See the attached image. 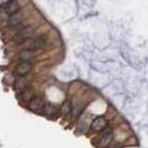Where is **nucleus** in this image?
<instances>
[{"mask_svg":"<svg viewBox=\"0 0 148 148\" xmlns=\"http://www.w3.org/2000/svg\"><path fill=\"white\" fill-rule=\"evenodd\" d=\"M46 43V38L45 35H40L38 37L34 39H29L25 42L26 47L28 50L31 51H35V50H40L45 47Z\"/></svg>","mask_w":148,"mask_h":148,"instance_id":"nucleus-1","label":"nucleus"},{"mask_svg":"<svg viewBox=\"0 0 148 148\" xmlns=\"http://www.w3.org/2000/svg\"><path fill=\"white\" fill-rule=\"evenodd\" d=\"M34 30L32 27H25L13 35V41L17 44H24L32 36Z\"/></svg>","mask_w":148,"mask_h":148,"instance_id":"nucleus-2","label":"nucleus"},{"mask_svg":"<svg viewBox=\"0 0 148 148\" xmlns=\"http://www.w3.org/2000/svg\"><path fill=\"white\" fill-rule=\"evenodd\" d=\"M106 127H108V121H106V119L104 117H97L92 120L91 124L92 130H94L95 132H100Z\"/></svg>","mask_w":148,"mask_h":148,"instance_id":"nucleus-3","label":"nucleus"},{"mask_svg":"<svg viewBox=\"0 0 148 148\" xmlns=\"http://www.w3.org/2000/svg\"><path fill=\"white\" fill-rule=\"evenodd\" d=\"M45 100L42 98V97H34L32 100H31V103H30V108L34 111H36V112H39V111H42L44 109V106H45Z\"/></svg>","mask_w":148,"mask_h":148,"instance_id":"nucleus-4","label":"nucleus"},{"mask_svg":"<svg viewBox=\"0 0 148 148\" xmlns=\"http://www.w3.org/2000/svg\"><path fill=\"white\" fill-rule=\"evenodd\" d=\"M21 22V14L20 12H16L10 14V16L8 18V24L11 27H16L20 25Z\"/></svg>","mask_w":148,"mask_h":148,"instance_id":"nucleus-5","label":"nucleus"},{"mask_svg":"<svg viewBox=\"0 0 148 148\" xmlns=\"http://www.w3.org/2000/svg\"><path fill=\"white\" fill-rule=\"evenodd\" d=\"M18 57H20L21 60H22V62H29L32 63V60L34 59V55L32 53V51L24 49L20 52L18 54Z\"/></svg>","mask_w":148,"mask_h":148,"instance_id":"nucleus-6","label":"nucleus"},{"mask_svg":"<svg viewBox=\"0 0 148 148\" xmlns=\"http://www.w3.org/2000/svg\"><path fill=\"white\" fill-rule=\"evenodd\" d=\"M32 69V64L29 62H21V64L18 65V67L16 69V71L18 75L23 76L27 74Z\"/></svg>","mask_w":148,"mask_h":148,"instance_id":"nucleus-7","label":"nucleus"},{"mask_svg":"<svg viewBox=\"0 0 148 148\" xmlns=\"http://www.w3.org/2000/svg\"><path fill=\"white\" fill-rule=\"evenodd\" d=\"M6 11L8 14H13V13H16L18 12V9H20V5L16 1V0H10L6 4Z\"/></svg>","mask_w":148,"mask_h":148,"instance_id":"nucleus-8","label":"nucleus"},{"mask_svg":"<svg viewBox=\"0 0 148 148\" xmlns=\"http://www.w3.org/2000/svg\"><path fill=\"white\" fill-rule=\"evenodd\" d=\"M28 85V80L25 77L18 78L15 82V87L18 90H24Z\"/></svg>","mask_w":148,"mask_h":148,"instance_id":"nucleus-9","label":"nucleus"},{"mask_svg":"<svg viewBox=\"0 0 148 148\" xmlns=\"http://www.w3.org/2000/svg\"><path fill=\"white\" fill-rule=\"evenodd\" d=\"M44 111H45V115L54 116L56 113H57V108H56V106H54L53 104L47 103V104H45Z\"/></svg>","mask_w":148,"mask_h":148,"instance_id":"nucleus-10","label":"nucleus"},{"mask_svg":"<svg viewBox=\"0 0 148 148\" xmlns=\"http://www.w3.org/2000/svg\"><path fill=\"white\" fill-rule=\"evenodd\" d=\"M112 138H113V135H112V133H111V132L104 134V137L101 139L99 145L101 146H108V145H109V143H111V141H112Z\"/></svg>","mask_w":148,"mask_h":148,"instance_id":"nucleus-11","label":"nucleus"},{"mask_svg":"<svg viewBox=\"0 0 148 148\" xmlns=\"http://www.w3.org/2000/svg\"><path fill=\"white\" fill-rule=\"evenodd\" d=\"M34 97V91L32 89H24L22 92V98L25 101H31Z\"/></svg>","mask_w":148,"mask_h":148,"instance_id":"nucleus-12","label":"nucleus"},{"mask_svg":"<svg viewBox=\"0 0 148 148\" xmlns=\"http://www.w3.org/2000/svg\"><path fill=\"white\" fill-rule=\"evenodd\" d=\"M71 108H72V106H71V103L69 101H65L62 106H61V113L63 115H68L71 113Z\"/></svg>","mask_w":148,"mask_h":148,"instance_id":"nucleus-13","label":"nucleus"},{"mask_svg":"<svg viewBox=\"0 0 148 148\" xmlns=\"http://www.w3.org/2000/svg\"><path fill=\"white\" fill-rule=\"evenodd\" d=\"M82 106H77L75 108H73V112H72V115H73V119H78L80 116L82 115Z\"/></svg>","mask_w":148,"mask_h":148,"instance_id":"nucleus-14","label":"nucleus"},{"mask_svg":"<svg viewBox=\"0 0 148 148\" xmlns=\"http://www.w3.org/2000/svg\"><path fill=\"white\" fill-rule=\"evenodd\" d=\"M112 148H119V145H113Z\"/></svg>","mask_w":148,"mask_h":148,"instance_id":"nucleus-15","label":"nucleus"}]
</instances>
